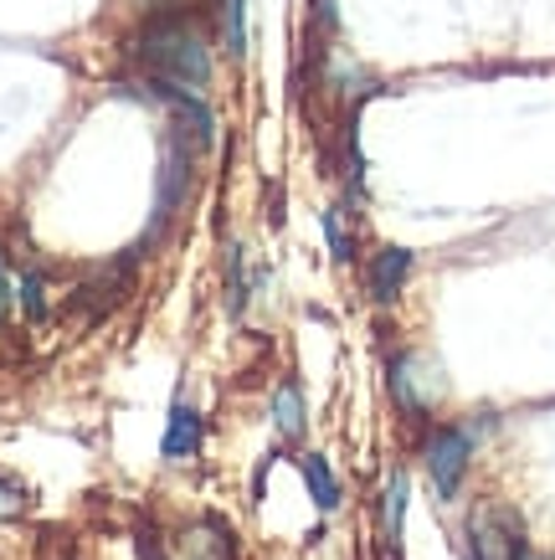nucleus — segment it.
Wrapping results in <instances>:
<instances>
[{"mask_svg": "<svg viewBox=\"0 0 555 560\" xmlns=\"http://www.w3.org/2000/svg\"><path fill=\"white\" fill-rule=\"evenodd\" d=\"M473 560H524V525L509 504H478L469 520Z\"/></svg>", "mask_w": 555, "mask_h": 560, "instance_id": "obj_2", "label": "nucleus"}, {"mask_svg": "<svg viewBox=\"0 0 555 560\" xmlns=\"http://www.w3.org/2000/svg\"><path fill=\"white\" fill-rule=\"evenodd\" d=\"M469 453H473V432L469 427H438L427 447H421V458H427V474L438 483L442 499H453L463 474H469Z\"/></svg>", "mask_w": 555, "mask_h": 560, "instance_id": "obj_3", "label": "nucleus"}, {"mask_svg": "<svg viewBox=\"0 0 555 560\" xmlns=\"http://www.w3.org/2000/svg\"><path fill=\"white\" fill-rule=\"evenodd\" d=\"M273 427H278V438H284V442H299L303 438L309 417H303L299 381H284V386H278V396H273Z\"/></svg>", "mask_w": 555, "mask_h": 560, "instance_id": "obj_9", "label": "nucleus"}, {"mask_svg": "<svg viewBox=\"0 0 555 560\" xmlns=\"http://www.w3.org/2000/svg\"><path fill=\"white\" fill-rule=\"evenodd\" d=\"M21 308H26V319H47V299H42V278L36 272L21 278Z\"/></svg>", "mask_w": 555, "mask_h": 560, "instance_id": "obj_16", "label": "nucleus"}, {"mask_svg": "<svg viewBox=\"0 0 555 560\" xmlns=\"http://www.w3.org/2000/svg\"><path fill=\"white\" fill-rule=\"evenodd\" d=\"M5 304H11V283H5V268H0V319H5Z\"/></svg>", "mask_w": 555, "mask_h": 560, "instance_id": "obj_17", "label": "nucleus"}, {"mask_svg": "<svg viewBox=\"0 0 555 560\" xmlns=\"http://www.w3.org/2000/svg\"><path fill=\"white\" fill-rule=\"evenodd\" d=\"M391 396L402 401V411L421 417L438 396V381H427V360L421 355H396L391 360Z\"/></svg>", "mask_w": 555, "mask_h": 560, "instance_id": "obj_4", "label": "nucleus"}, {"mask_svg": "<svg viewBox=\"0 0 555 560\" xmlns=\"http://www.w3.org/2000/svg\"><path fill=\"white\" fill-rule=\"evenodd\" d=\"M299 468H303V483H309L314 510H320V514H335L339 510V478H335V468H329V458H320V453H303Z\"/></svg>", "mask_w": 555, "mask_h": 560, "instance_id": "obj_8", "label": "nucleus"}, {"mask_svg": "<svg viewBox=\"0 0 555 560\" xmlns=\"http://www.w3.org/2000/svg\"><path fill=\"white\" fill-rule=\"evenodd\" d=\"M185 180H190V150H185L181 139H170L165 171H160V217H175V206L185 196Z\"/></svg>", "mask_w": 555, "mask_h": 560, "instance_id": "obj_7", "label": "nucleus"}, {"mask_svg": "<svg viewBox=\"0 0 555 560\" xmlns=\"http://www.w3.org/2000/svg\"><path fill=\"white\" fill-rule=\"evenodd\" d=\"M139 57L150 62L160 83H181L190 93H201L211 83V47H206L201 26H190V21H160L139 42Z\"/></svg>", "mask_w": 555, "mask_h": 560, "instance_id": "obj_1", "label": "nucleus"}, {"mask_svg": "<svg viewBox=\"0 0 555 560\" xmlns=\"http://www.w3.org/2000/svg\"><path fill=\"white\" fill-rule=\"evenodd\" d=\"M242 262H247V257H242V247H232V272H227V308H232V314H242V308H247V299H253V278L242 272Z\"/></svg>", "mask_w": 555, "mask_h": 560, "instance_id": "obj_13", "label": "nucleus"}, {"mask_svg": "<svg viewBox=\"0 0 555 560\" xmlns=\"http://www.w3.org/2000/svg\"><path fill=\"white\" fill-rule=\"evenodd\" d=\"M181 550H185V560H232V540H227V535H221L217 525L190 529Z\"/></svg>", "mask_w": 555, "mask_h": 560, "instance_id": "obj_11", "label": "nucleus"}, {"mask_svg": "<svg viewBox=\"0 0 555 560\" xmlns=\"http://www.w3.org/2000/svg\"><path fill=\"white\" fill-rule=\"evenodd\" d=\"M221 36H227L232 57L247 51V0H221Z\"/></svg>", "mask_w": 555, "mask_h": 560, "instance_id": "obj_12", "label": "nucleus"}, {"mask_svg": "<svg viewBox=\"0 0 555 560\" xmlns=\"http://www.w3.org/2000/svg\"><path fill=\"white\" fill-rule=\"evenodd\" d=\"M406 272H412V253L406 247H381L375 253V262H370V293H375V304H391L402 293Z\"/></svg>", "mask_w": 555, "mask_h": 560, "instance_id": "obj_6", "label": "nucleus"}, {"mask_svg": "<svg viewBox=\"0 0 555 560\" xmlns=\"http://www.w3.org/2000/svg\"><path fill=\"white\" fill-rule=\"evenodd\" d=\"M324 237H329V253H335L339 262H350V257H355L350 232H345V221H339V206H335V211H324Z\"/></svg>", "mask_w": 555, "mask_h": 560, "instance_id": "obj_15", "label": "nucleus"}, {"mask_svg": "<svg viewBox=\"0 0 555 560\" xmlns=\"http://www.w3.org/2000/svg\"><path fill=\"white\" fill-rule=\"evenodd\" d=\"M402 520H406V474H391L386 493H381V535H386V550H396V540H402Z\"/></svg>", "mask_w": 555, "mask_h": 560, "instance_id": "obj_10", "label": "nucleus"}, {"mask_svg": "<svg viewBox=\"0 0 555 560\" xmlns=\"http://www.w3.org/2000/svg\"><path fill=\"white\" fill-rule=\"evenodd\" d=\"M201 438H206L201 411L190 407V401H175V411H170V427H165V442H160L165 463H190L196 453H201Z\"/></svg>", "mask_w": 555, "mask_h": 560, "instance_id": "obj_5", "label": "nucleus"}, {"mask_svg": "<svg viewBox=\"0 0 555 560\" xmlns=\"http://www.w3.org/2000/svg\"><path fill=\"white\" fill-rule=\"evenodd\" d=\"M26 504H32L26 483H16L11 474H0V520H16V514H26Z\"/></svg>", "mask_w": 555, "mask_h": 560, "instance_id": "obj_14", "label": "nucleus"}]
</instances>
